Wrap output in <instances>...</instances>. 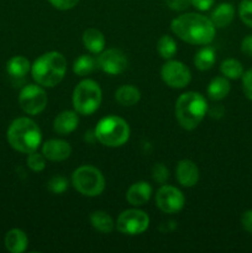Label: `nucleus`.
<instances>
[{
  "mask_svg": "<svg viewBox=\"0 0 252 253\" xmlns=\"http://www.w3.org/2000/svg\"><path fill=\"white\" fill-rule=\"evenodd\" d=\"M173 34L190 44H209L215 39V25L204 15L187 12L170 24Z\"/></svg>",
  "mask_w": 252,
  "mask_h": 253,
  "instance_id": "f257e3e1",
  "label": "nucleus"
},
{
  "mask_svg": "<svg viewBox=\"0 0 252 253\" xmlns=\"http://www.w3.org/2000/svg\"><path fill=\"white\" fill-rule=\"evenodd\" d=\"M67 72V61L62 53L51 51L40 56L31 66L34 81L44 88H53L63 81Z\"/></svg>",
  "mask_w": 252,
  "mask_h": 253,
  "instance_id": "f03ea898",
  "label": "nucleus"
},
{
  "mask_svg": "<svg viewBox=\"0 0 252 253\" xmlns=\"http://www.w3.org/2000/svg\"><path fill=\"white\" fill-rule=\"evenodd\" d=\"M6 138L15 151L29 155L41 145L42 133L34 120L29 118H17L10 124Z\"/></svg>",
  "mask_w": 252,
  "mask_h": 253,
  "instance_id": "7ed1b4c3",
  "label": "nucleus"
},
{
  "mask_svg": "<svg viewBox=\"0 0 252 253\" xmlns=\"http://www.w3.org/2000/svg\"><path fill=\"white\" fill-rule=\"evenodd\" d=\"M208 113V104L204 96L197 91H187L179 95L175 103V118L180 127L194 130Z\"/></svg>",
  "mask_w": 252,
  "mask_h": 253,
  "instance_id": "20e7f679",
  "label": "nucleus"
},
{
  "mask_svg": "<svg viewBox=\"0 0 252 253\" xmlns=\"http://www.w3.org/2000/svg\"><path fill=\"white\" fill-rule=\"evenodd\" d=\"M96 140L106 147H120L130 137V126L124 119L110 115L103 118L94 130Z\"/></svg>",
  "mask_w": 252,
  "mask_h": 253,
  "instance_id": "39448f33",
  "label": "nucleus"
},
{
  "mask_svg": "<svg viewBox=\"0 0 252 253\" xmlns=\"http://www.w3.org/2000/svg\"><path fill=\"white\" fill-rule=\"evenodd\" d=\"M101 89L96 82L84 79L74 88L72 103L77 114L89 116L95 113L101 104Z\"/></svg>",
  "mask_w": 252,
  "mask_h": 253,
  "instance_id": "423d86ee",
  "label": "nucleus"
},
{
  "mask_svg": "<svg viewBox=\"0 0 252 253\" xmlns=\"http://www.w3.org/2000/svg\"><path fill=\"white\" fill-rule=\"evenodd\" d=\"M74 189L84 197H99L105 189V178L98 168L93 166H82L72 174Z\"/></svg>",
  "mask_w": 252,
  "mask_h": 253,
  "instance_id": "0eeeda50",
  "label": "nucleus"
},
{
  "mask_svg": "<svg viewBox=\"0 0 252 253\" xmlns=\"http://www.w3.org/2000/svg\"><path fill=\"white\" fill-rule=\"evenodd\" d=\"M48 98L40 84H27L19 94V105L29 115H37L46 109Z\"/></svg>",
  "mask_w": 252,
  "mask_h": 253,
  "instance_id": "6e6552de",
  "label": "nucleus"
},
{
  "mask_svg": "<svg viewBox=\"0 0 252 253\" xmlns=\"http://www.w3.org/2000/svg\"><path fill=\"white\" fill-rule=\"evenodd\" d=\"M150 217L145 211L138 209H128L121 212L116 221V227L124 235L135 236L141 235L148 229Z\"/></svg>",
  "mask_w": 252,
  "mask_h": 253,
  "instance_id": "1a4fd4ad",
  "label": "nucleus"
},
{
  "mask_svg": "<svg viewBox=\"0 0 252 253\" xmlns=\"http://www.w3.org/2000/svg\"><path fill=\"white\" fill-rule=\"evenodd\" d=\"M161 77L168 86L173 89L185 88L192 81V73L185 64L179 61H168L161 69Z\"/></svg>",
  "mask_w": 252,
  "mask_h": 253,
  "instance_id": "9d476101",
  "label": "nucleus"
},
{
  "mask_svg": "<svg viewBox=\"0 0 252 253\" xmlns=\"http://www.w3.org/2000/svg\"><path fill=\"white\" fill-rule=\"evenodd\" d=\"M184 195L178 188L172 185H162L156 194V204L158 209L166 214H175L184 207Z\"/></svg>",
  "mask_w": 252,
  "mask_h": 253,
  "instance_id": "9b49d317",
  "label": "nucleus"
},
{
  "mask_svg": "<svg viewBox=\"0 0 252 253\" xmlns=\"http://www.w3.org/2000/svg\"><path fill=\"white\" fill-rule=\"evenodd\" d=\"M127 66V57L121 49L118 48H109L103 51L96 59V67L110 76L123 73L124 71H126Z\"/></svg>",
  "mask_w": 252,
  "mask_h": 253,
  "instance_id": "f8f14e48",
  "label": "nucleus"
},
{
  "mask_svg": "<svg viewBox=\"0 0 252 253\" xmlns=\"http://www.w3.org/2000/svg\"><path fill=\"white\" fill-rule=\"evenodd\" d=\"M72 153V147L67 141L63 140H52L46 141L42 146V155L46 157V160L52 162H62L69 158Z\"/></svg>",
  "mask_w": 252,
  "mask_h": 253,
  "instance_id": "ddd939ff",
  "label": "nucleus"
},
{
  "mask_svg": "<svg viewBox=\"0 0 252 253\" xmlns=\"http://www.w3.org/2000/svg\"><path fill=\"white\" fill-rule=\"evenodd\" d=\"M175 175L180 185L192 188L199 180V169L193 161L182 160L175 168Z\"/></svg>",
  "mask_w": 252,
  "mask_h": 253,
  "instance_id": "4468645a",
  "label": "nucleus"
},
{
  "mask_svg": "<svg viewBox=\"0 0 252 253\" xmlns=\"http://www.w3.org/2000/svg\"><path fill=\"white\" fill-rule=\"evenodd\" d=\"M152 195V187L147 182H136L126 193V200L132 207H142L150 200Z\"/></svg>",
  "mask_w": 252,
  "mask_h": 253,
  "instance_id": "2eb2a0df",
  "label": "nucleus"
},
{
  "mask_svg": "<svg viewBox=\"0 0 252 253\" xmlns=\"http://www.w3.org/2000/svg\"><path fill=\"white\" fill-rule=\"evenodd\" d=\"M79 118L77 111L64 110L56 116L53 121L54 132L59 135H69L78 127Z\"/></svg>",
  "mask_w": 252,
  "mask_h": 253,
  "instance_id": "dca6fc26",
  "label": "nucleus"
},
{
  "mask_svg": "<svg viewBox=\"0 0 252 253\" xmlns=\"http://www.w3.org/2000/svg\"><path fill=\"white\" fill-rule=\"evenodd\" d=\"M82 41H83L84 47L93 54L101 53L105 48V37H104L103 32L95 27L86 29L83 32Z\"/></svg>",
  "mask_w": 252,
  "mask_h": 253,
  "instance_id": "f3484780",
  "label": "nucleus"
},
{
  "mask_svg": "<svg viewBox=\"0 0 252 253\" xmlns=\"http://www.w3.org/2000/svg\"><path fill=\"white\" fill-rule=\"evenodd\" d=\"M5 247L11 253H22L27 249L29 239L27 235L20 229H11L6 232L4 239Z\"/></svg>",
  "mask_w": 252,
  "mask_h": 253,
  "instance_id": "a211bd4d",
  "label": "nucleus"
},
{
  "mask_svg": "<svg viewBox=\"0 0 252 253\" xmlns=\"http://www.w3.org/2000/svg\"><path fill=\"white\" fill-rule=\"evenodd\" d=\"M234 6L231 4H229V2H221V4H219L212 10L211 15H210V20L215 25V27L224 29V27L229 26L231 24V21L234 20Z\"/></svg>",
  "mask_w": 252,
  "mask_h": 253,
  "instance_id": "6ab92c4d",
  "label": "nucleus"
},
{
  "mask_svg": "<svg viewBox=\"0 0 252 253\" xmlns=\"http://www.w3.org/2000/svg\"><path fill=\"white\" fill-rule=\"evenodd\" d=\"M141 93L136 86L131 85V84H126V85H121L120 88L116 90L115 99L121 106H133L140 101Z\"/></svg>",
  "mask_w": 252,
  "mask_h": 253,
  "instance_id": "aec40b11",
  "label": "nucleus"
},
{
  "mask_svg": "<svg viewBox=\"0 0 252 253\" xmlns=\"http://www.w3.org/2000/svg\"><path fill=\"white\" fill-rule=\"evenodd\" d=\"M208 96L212 101H219L226 98L230 93V83L226 77H216L208 85Z\"/></svg>",
  "mask_w": 252,
  "mask_h": 253,
  "instance_id": "412c9836",
  "label": "nucleus"
},
{
  "mask_svg": "<svg viewBox=\"0 0 252 253\" xmlns=\"http://www.w3.org/2000/svg\"><path fill=\"white\" fill-rule=\"evenodd\" d=\"M31 69L30 61L24 56H14L7 61L6 72L12 78H24Z\"/></svg>",
  "mask_w": 252,
  "mask_h": 253,
  "instance_id": "4be33fe9",
  "label": "nucleus"
},
{
  "mask_svg": "<svg viewBox=\"0 0 252 253\" xmlns=\"http://www.w3.org/2000/svg\"><path fill=\"white\" fill-rule=\"evenodd\" d=\"M90 224L96 231L103 232V234H110L115 227L113 217L103 210H96L90 214Z\"/></svg>",
  "mask_w": 252,
  "mask_h": 253,
  "instance_id": "5701e85b",
  "label": "nucleus"
},
{
  "mask_svg": "<svg viewBox=\"0 0 252 253\" xmlns=\"http://www.w3.org/2000/svg\"><path fill=\"white\" fill-rule=\"evenodd\" d=\"M215 61H216L215 51L212 47L209 46L199 49L194 57V64L199 71H208V69L212 68Z\"/></svg>",
  "mask_w": 252,
  "mask_h": 253,
  "instance_id": "b1692460",
  "label": "nucleus"
},
{
  "mask_svg": "<svg viewBox=\"0 0 252 253\" xmlns=\"http://www.w3.org/2000/svg\"><path fill=\"white\" fill-rule=\"evenodd\" d=\"M96 62L89 54H82L74 61L73 63V72L79 77H84L90 74L95 69Z\"/></svg>",
  "mask_w": 252,
  "mask_h": 253,
  "instance_id": "393cba45",
  "label": "nucleus"
},
{
  "mask_svg": "<svg viewBox=\"0 0 252 253\" xmlns=\"http://www.w3.org/2000/svg\"><path fill=\"white\" fill-rule=\"evenodd\" d=\"M220 72L224 77L229 79H239L244 74V67L237 59H225L220 66Z\"/></svg>",
  "mask_w": 252,
  "mask_h": 253,
  "instance_id": "a878e982",
  "label": "nucleus"
},
{
  "mask_svg": "<svg viewBox=\"0 0 252 253\" xmlns=\"http://www.w3.org/2000/svg\"><path fill=\"white\" fill-rule=\"evenodd\" d=\"M157 51L160 56L165 59H170L177 53V43L168 35L161 37L157 42Z\"/></svg>",
  "mask_w": 252,
  "mask_h": 253,
  "instance_id": "bb28decb",
  "label": "nucleus"
},
{
  "mask_svg": "<svg viewBox=\"0 0 252 253\" xmlns=\"http://www.w3.org/2000/svg\"><path fill=\"white\" fill-rule=\"evenodd\" d=\"M26 163L27 167L31 170H34V172H42L44 167H46V157L41 155V153L34 151V152L29 153Z\"/></svg>",
  "mask_w": 252,
  "mask_h": 253,
  "instance_id": "cd10ccee",
  "label": "nucleus"
},
{
  "mask_svg": "<svg viewBox=\"0 0 252 253\" xmlns=\"http://www.w3.org/2000/svg\"><path fill=\"white\" fill-rule=\"evenodd\" d=\"M47 188L53 194H63L68 188V180L63 175H54L48 180Z\"/></svg>",
  "mask_w": 252,
  "mask_h": 253,
  "instance_id": "c85d7f7f",
  "label": "nucleus"
},
{
  "mask_svg": "<svg viewBox=\"0 0 252 253\" xmlns=\"http://www.w3.org/2000/svg\"><path fill=\"white\" fill-rule=\"evenodd\" d=\"M239 15L245 25L252 27V0H242L240 2Z\"/></svg>",
  "mask_w": 252,
  "mask_h": 253,
  "instance_id": "c756f323",
  "label": "nucleus"
},
{
  "mask_svg": "<svg viewBox=\"0 0 252 253\" xmlns=\"http://www.w3.org/2000/svg\"><path fill=\"white\" fill-rule=\"evenodd\" d=\"M152 178L158 184H165L168 180V178H169V172H168L167 167L162 165V163H157V165L153 166Z\"/></svg>",
  "mask_w": 252,
  "mask_h": 253,
  "instance_id": "7c9ffc66",
  "label": "nucleus"
},
{
  "mask_svg": "<svg viewBox=\"0 0 252 253\" xmlns=\"http://www.w3.org/2000/svg\"><path fill=\"white\" fill-rule=\"evenodd\" d=\"M242 88L247 99L252 100V69L242 74Z\"/></svg>",
  "mask_w": 252,
  "mask_h": 253,
  "instance_id": "2f4dec72",
  "label": "nucleus"
},
{
  "mask_svg": "<svg viewBox=\"0 0 252 253\" xmlns=\"http://www.w3.org/2000/svg\"><path fill=\"white\" fill-rule=\"evenodd\" d=\"M48 2L54 7V9L66 11V10H71L73 9L74 6H77L79 0H48Z\"/></svg>",
  "mask_w": 252,
  "mask_h": 253,
  "instance_id": "473e14b6",
  "label": "nucleus"
},
{
  "mask_svg": "<svg viewBox=\"0 0 252 253\" xmlns=\"http://www.w3.org/2000/svg\"><path fill=\"white\" fill-rule=\"evenodd\" d=\"M167 6L174 11H183L192 5V0H165Z\"/></svg>",
  "mask_w": 252,
  "mask_h": 253,
  "instance_id": "72a5a7b5",
  "label": "nucleus"
},
{
  "mask_svg": "<svg viewBox=\"0 0 252 253\" xmlns=\"http://www.w3.org/2000/svg\"><path fill=\"white\" fill-rule=\"evenodd\" d=\"M215 0H192V5L199 11H207L211 9Z\"/></svg>",
  "mask_w": 252,
  "mask_h": 253,
  "instance_id": "f704fd0d",
  "label": "nucleus"
},
{
  "mask_svg": "<svg viewBox=\"0 0 252 253\" xmlns=\"http://www.w3.org/2000/svg\"><path fill=\"white\" fill-rule=\"evenodd\" d=\"M241 224L247 232L252 234V210H247L242 214Z\"/></svg>",
  "mask_w": 252,
  "mask_h": 253,
  "instance_id": "c9c22d12",
  "label": "nucleus"
},
{
  "mask_svg": "<svg viewBox=\"0 0 252 253\" xmlns=\"http://www.w3.org/2000/svg\"><path fill=\"white\" fill-rule=\"evenodd\" d=\"M241 51L247 56L252 57V35L245 37L241 43Z\"/></svg>",
  "mask_w": 252,
  "mask_h": 253,
  "instance_id": "e433bc0d",
  "label": "nucleus"
}]
</instances>
